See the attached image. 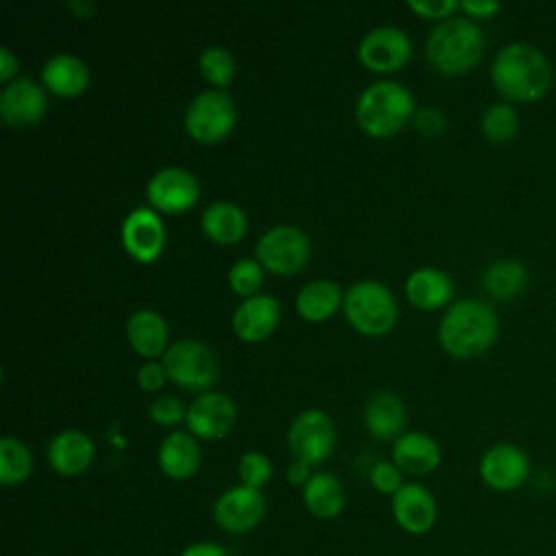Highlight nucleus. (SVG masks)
Here are the masks:
<instances>
[{
    "label": "nucleus",
    "instance_id": "nucleus-1",
    "mask_svg": "<svg viewBox=\"0 0 556 556\" xmlns=\"http://www.w3.org/2000/svg\"><path fill=\"white\" fill-rule=\"evenodd\" d=\"M491 80L510 102H536L552 89L554 70L541 48L528 41H513L495 54Z\"/></svg>",
    "mask_w": 556,
    "mask_h": 556
},
{
    "label": "nucleus",
    "instance_id": "nucleus-2",
    "mask_svg": "<svg viewBox=\"0 0 556 556\" xmlns=\"http://www.w3.org/2000/svg\"><path fill=\"white\" fill-rule=\"evenodd\" d=\"M500 334V319L491 304L478 298H463L447 306L439 321V343L456 358L484 354Z\"/></svg>",
    "mask_w": 556,
    "mask_h": 556
},
{
    "label": "nucleus",
    "instance_id": "nucleus-3",
    "mask_svg": "<svg viewBox=\"0 0 556 556\" xmlns=\"http://www.w3.org/2000/svg\"><path fill=\"white\" fill-rule=\"evenodd\" d=\"M484 46V33L471 17H447L428 33L426 56L441 74L460 76L480 63Z\"/></svg>",
    "mask_w": 556,
    "mask_h": 556
},
{
    "label": "nucleus",
    "instance_id": "nucleus-4",
    "mask_svg": "<svg viewBox=\"0 0 556 556\" xmlns=\"http://www.w3.org/2000/svg\"><path fill=\"white\" fill-rule=\"evenodd\" d=\"M417 106L408 87L397 80H376L356 100V122L371 137H391L413 119Z\"/></svg>",
    "mask_w": 556,
    "mask_h": 556
},
{
    "label": "nucleus",
    "instance_id": "nucleus-5",
    "mask_svg": "<svg viewBox=\"0 0 556 556\" xmlns=\"http://www.w3.org/2000/svg\"><path fill=\"white\" fill-rule=\"evenodd\" d=\"M343 313L345 319L367 337L387 334L397 321V304L391 289L371 278L356 280L348 287Z\"/></svg>",
    "mask_w": 556,
    "mask_h": 556
},
{
    "label": "nucleus",
    "instance_id": "nucleus-6",
    "mask_svg": "<svg viewBox=\"0 0 556 556\" xmlns=\"http://www.w3.org/2000/svg\"><path fill=\"white\" fill-rule=\"evenodd\" d=\"M163 365L172 382L189 391H211L219 376L217 354L198 339H178L163 354Z\"/></svg>",
    "mask_w": 556,
    "mask_h": 556
},
{
    "label": "nucleus",
    "instance_id": "nucleus-7",
    "mask_svg": "<svg viewBox=\"0 0 556 556\" xmlns=\"http://www.w3.org/2000/svg\"><path fill=\"white\" fill-rule=\"evenodd\" d=\"M237 122V106L226 89L200 91L185 111V130L198 143L222 141Z\"/></svg>",
    "mask_w": 556,
    "mask_h": 556
},
{
    "label": "nucleus",
    "instance_id": "nucleus-8",
    "mask_svg": "<svg viewBox=\"0 0 556 556\" xmlns=\"http://www.w3.org/2000/svg\"><path fill=\"white\" fill-rule=\"evenodd\" d=\"M311 256L308 235L291 224H276L267 228L256 241V261L274 274H295Z\"/></svg>",
    "mask_w": 556,
    "mask_h": 556
},
{
    "label": "nucleus",
    "instance_id": "nucleus-9",
    "mask_svg": "<svg viewBox=\"0 0 556 556\" xmlns=\"http://www.w3.org/2000/svg\"><path fill=\"white\" fill-rule=\"evenodd\" d=\"M287 443L295 460H304L308 465L324 463L334 447L332 419L319 408L298 413L287 430Z\"/></svg>",
    "mask_w": 556,
    "mask_h": 556
},
{
    "label": "nucleus",
    "instance_id": "nucleus-10",
    "mask_svg": "<svg viewBox=\"0 0 556 556\" xmlns=\"http://www.w3.org/2000/svg\"><path fill=\"white\" fill-rule=\"evenodd\" d=\"M410 52L413 43L406 30L391 24L369 28L356 48L358 61L371 72H395L410 59Z\"/></svg>",
    "mask_w": 556,
    "mask_h": 556
},
{
    "label": "nucleus",
    "instance_id": "nucleus-11",
    "mask_svg": "<svg viewBox=\"0 0 556 556\" xmlns=\"http://www.w3.org/2000/svg\"><path fill=\"white\" fill-rule=\"evenodd\" d=\"M146 195L154 211L185 213L198 202L200 182L195 174L187 167L167 165L150 176L146 185Z\"/></svg>",
    "mask_w": 556,
    "mask_h": 556
},
{
    "label": "nucleus",
    "instance_id": "nucleus-12",
    "mask_svg": "<svg viewBox=\"0 0 556 556\" xmlns=\"http://www.w3.org/2000/svg\"><path fill=\"white\" fill-rule=\"evenodd\" d=\"M46 111H48L46 89L28 76L13 78L0 91V117L7 126H13V128L35 126L43 119Z\"/></svg>",
    "mask_w": 556,
    "mask_h": 556
},
{
    "label": "nucleus",
    "instance_id": "nucleus-13",
    "mask_svg": "<svg viewBox=\"0 0 556 556\" xmlns=\"http://www.w3.org/2000/svg\"><path fill=\"white\" fill-rule=\"evenodd\" d=\"M478 471L489 489L515 491L530 478V458L515 443H495L482 454Z\"/></svg>",
    "mask_w": 556,
    "mask_h": 556
},
{
    "label": "nucleus",
    "instance_id": "nucleus-14",
    "mask_svg": "<svg viewBox=\"0 0 556 556\" xmlns=\"http://www.w3.org/2000/svg\"><path fill=\"white\" fill-rule=\"evenodd\" d=\"M124 250L139 263H152L165 245L161 215L152 206H135L126 213L119 228Z\"/></svg>",
    "mask_w": 556,
    "mask_h": 556
},
{
    "label": "nucleus",
    "instance_id": "nucleus-15",
    "mask_svg": "<svg viewBox=\"0 0 556 556\" xmlns=\"http://www.w3.org/2000/svg\"><path fill=\"white\" fill-rule=\"evenodd\" d=\"M185 421L193 437L222 439L237 421V406L232 397L222 391H204L187 406Z\"/></svg>",
    "mask_w": 556,
    "mask_h": 556
},
{
    "label": "nucleus",
    "instance_id": "nucleus-16",
    "mask_svg": "<svg viewBox=\"0 0 556 556\" xmlns=\"http://www.w3.org/2000/svg\"><path fill=\"white\" fill-rule=\"evenodd\" d=\"M263 515L265 497L261 495V491L245 484L224 491L213 506V517L217 526L228 532L252 530L263 519Z\"/></svg>",
    "mask_w": 556,
    "mask_h": 556
},
{
    "label": "nucleus",
    "instance_id": "nucleus-17",
    "mask_svg": "<svg viewBox=\"0 0 556 556\" xmlns=\"http://www.w3.org/2000/svg\"><path fill=\"white\" fill-rule=\"evenodd\" d=\"M280 319V304L269 293L243 298L232 313V330L241 341L256 343L267 339Z\"/></svg>",
    "mask_w": 556,
    "mask_h": 556
},
{
    "label": "nucleus",
    "instance_id": "nucleus-18",
    "mask_svg": "<svg viewBox=\"0 0 556 556\" xmlns=\"http://www.w3.org/2000/svg\"><path fill=\"white\" fill-rule=\"evenodd\" d=\"M391 508L395 521L410 534H426L437 521L434 495L417 482L404 484L393 495Z\"/></svg>",
    "mask_w": 556,
    "mask_h": 556
},
{
    "label": "nucleus",
    "instance_id": "nucleus-19",
    "mask_svg": "<svg viewBox=\"0 0 556 556\" xmlns=\"http://www.w3.org/2000/svg\"><path fill=\"white\" fill-rule=\"evenodd\" d=\"M365 428L376 439H397L406 426L404 400L389 389L374 391L363 406Z\"/></svg>",
    "mask_w": 556,
    "mask_h": 556
},
{
    "label": "nucleus",
    "instance_id": "nucleus-20",
    "mask_svg": "<svg viewBox=\"0 0 556 556\" xmlns=\"http://www.w3.org/2000/svg\"><path fill=\"white\" fill-rule=\"evenodd\" d=\"M96 454V445L91 437L83 430L70 428L54 434L48 445V463L54 471L63 476H78L83 473Z\"/></svg>",
    "mask_w": 556,
    "mask_h": 556
},
{
    "label": "nucleus",
    "instance_id": "nucleus-21",
    "mask_svg": "<svg viewBox=\"0 0 556 556\" xmlns=\"http://www.w3.org/2000/svg\"><path fill=\"white\" fill-rule=\"evenodd\" d=\"M404 291L413 306L421 311H434L450 304L454 295V280L447 271L426 265L408 274Z\"/></svg>",
    "mask_w": 556,
    "mask_h": 556
},
{
    "label": "nucleus",
    "instance_id": "nucleus-22",
    "mask_svg": "<svg viewBox=\"0 0 556 556\" xmlns=\"http://www.w3.org/2000/svg\"><path fill=\"white\" fill-rule=\"evenodd\" d=\"M89 65L70 52L52 54L41 67L43 87L63 98L83 93L89 87Z\"/></svg>",
    "mask_w": 556,
    "mask_h": 556
},
{
    "label": "nucleus",
    "instance_id": "nucleus-23",
    "mask_svg": "<svg viewBox=\"0 0 556 556\" xmlns=\"http://www.w3.org/2000/svg\"><path fill=\"white\" fill-rule=\"evenodd\" d=\"M126 339L137 354L152 361L154 356L165 354L169 348L167 321L152 308H137L126 321Z\"/></svg>",
    "mask_w": 556,
    "mask_h": 556
},
{
    "label": "nucleus",
    "instance_id": "nucleus-24",
    "mask_svg": "<svg viewBox=\"0 0 556 556\" xmlns=\"http://www.w3.org/2000/svg\"><path fill=\"white\" fill-rule=\"evenodd\" d=\"M393 463L413 476L430 473L441 463L439 443L426 432H402L393 441Z\"/></svg>",
    "mask_w": 556,
    "mask_h": 556
},
{
    "label": "nucleus",
    "instance_id": "nucleus-25",
    "mask_svg": "<svg viewBox=\"0 0 556 556\" xmlns=\"http://www.w3.org/2000/svg\"><path fill=\"white\" fill-rule=\"evenodd\" d=\"M156 458L165 476L174 480H185L193 476L200 467V445L193 434L176 430L161 441Z\"/></svg>",
    "mask_w": 556,
    "mask_h": 556
},
{
    "label": "nucleus",
    "instance_id": "nucleus-26",
    "mask_svg": "<svg viewBox=\"0 0 556 556\" xmlns=\"http://www.w3.org/2000/svg\"><path fill=\"white\" fill-rule=\"evenodd\" d=\"M202 230L208 239H213L215 243H224V245H232L239 239H243L245 230H248V217L245 211L230 200H217L211 202L200 217Z\"/></svg>",
    "mask_w": 556,
    "mask_h": 556
},
{
    "label": "nucleus",
    "instance_id": "nucleus-27",
    "mask_svg": "<svg viewBox=\"0 0 556 556\" xmlns=\"http://www.w3.org/2000/svg\"><path fill=\"white\" fill-rule=\"evenodd\" d=\"M343 291L334 280L317 278L306 282L295 295V311L306 321H324L343 306Z\"/></svg>",
    "mask_w": 556,
    "mask_h": 556
},
{
    "label": "nucleus",
    "instance_id": "nucleus-28",
    "mask_svg": "<svg viewBox=\"0 0 556 556\" xmlns=\"http://www.w3.org/2000/svg\"><path fill=\"white\" fill-rule=\"evenodd\" d=\"M528 287V267L513 256L495 258L482 274V289L500 302L517 298Z\"/></svg>",
    "mask_w": 556,
    "mask_h": 556
},
{
    "label": "nucleus",
    "instance_id": "nucleus-29",
    "mask_svg": "<svg viewBox=\"0 0 556 556\" xmlns=\"http://www.w3.org/2000/svg\"><path fill=\"white\" fill-rule=\"evenodd\" d=\"M304 504L306 508L321 519L337 517L345 506V491L337 476L317 471L304 484Z\"/></svg>",
    "mask_w": 556,
    "mask_h": 556
},
{
    "label": "nucleus",
    "instance_id": "nucleus-30",
    "mask_svg": "<svg viewBox=\"0 0 556 556\" xmlns=\"http://www.w3.org/2000/svg\"><path fill=\"white\" fill-rule=\"evenodd\" d=\"M480 128L491 143H508L519 132V113L510 102H493L482 113Z\"/></svg>",
    "mask_w": 556,
    "mask_h": 556
},
{
    "label": "nucleus",
    "instance_id": "nucleus-31",
    "mask_svg": "<svg viewBox=\"0 0 556 556\" xmlns=\"http://www.w3.org/2000/svg\"><path fill=\"white\" fill-rule=\"evenodd\" d=\"M33 456L30 450L15 437L0 439V482L20 484L30 476Z\"/></svg>",
    "mask_w": 556,
    "mask_h": 556
},
{
    "label": "nucleus",
    "instance_id": "nucleus-32",
    "mask_svg": "<svg viewBox=\"0 0 556 556\" xmlns=\"http://www.w3.org/2000/svg\"><path fill=\"white\" fill-rule=\"evenodd\" d=\"M200 74L215 87L230 85L235 76V59L224 46H208L200 52L198 59Z\"/></svg>",
    "mask_w": 556,
    "mask_h": 556
},
{
    "label": "nucleus",
    "instance_id": "nucleus-33",
    "mask_svg": "<svg viewBox=\"0 0 556 556\" xmlns=\"http://www.w3.org/2000/svg\"><path fill=\"white\" fill-rule=\"evenodd\" d=\"M263 280H265L263 265L256 258H250V256L237 258L230 265V269H228V285H230V289L235 293L243 295V298L256 295L258 289L263 287Z\"/></svg>",
    "mask_w": 556,
    "mask_h": 556
},
{
    "label": "nucleus",
    "instance_id": "nucleus-34",
    "mask_svg": "<svg viewBox=\"0 0 556 556\" xmlns=\"http://www.w3.org/2000/svg\"><path fill=\"white\" fill-rule=\"evenodd\" d=\"M239 478L241 484L250 486V489H261L269 482L271 478V463L265 454L250 450L239 458Z\"/></svg>",
    "mask_w": 556,
    "mask_h": 556
},
{
    "label": "nucleus",
    "instance_id": "nucleus-35",
    "mask_svg": "<svg viewBox=\"0 0 556 556\" xmlns=\"http://www.w3.org/2000/svg\"><path fill=\"white\" fill-rule=\"evenodd\" d=\"M148 415L161 426H174L187 417V408L174 395H156L148 406Z\"/></svg>",
    "mask_w": 556,
    "mask_h": 556
},
{
    "label": "nucleus",
    "instance_id": "nucleus-36",
    "mask_svg": "<svg viewBox=\"0 0 556 556\" xmlns=\"http://www.w3.org/2000/svg\"><path fill=\"white\" fill-rule=\"evenodd\" d=\"M369 480H371L376 491L389 493V495H395L404 486L402 469L395 463H389V460L376 463L371 467V471H369Z\"/></svg>",
    "mask_w": 556,
    "mask_h": 556
},
{
    "label": "nucleus",
    "instance_id": "nucleus-37",
    "mask_svg": "<svg viewBox=\"0 0 556 556\" xmlns=\"http://www.w3.org/2000/svg\"><path fill=\"white\" fill-rule=\"evenodd\" d=\"M413 126L424 137H439L447 128V117L437 106H421L413 115Z\"/></svg>",
    "mask_w": 556,
    "mask_h": 556
},
{
    "label": "nucleus",
    "instance_id": "nucleus-38",
    "mask_svg": "<svg viewBox=\"0 0 556 556\" xmlns=\"http://www.w3.org/2000/svg\"><path fill=\"white\" fill-rule=\"evenodd\" d=\"M460 7V2L454 0H408V9L415 11L421 17L430 20H447L452 13Z\"/></svg>",
    "mask_w": 556,
    "mask_h": 556
},
{
    "label": "nucleus",
    "instance_id": "nucleus-39",
    "mask_svg": "<svg viewBox=\"0 0 556 556\" xmlns=\"http://www.w3.org/2000/svg\"><path fill=\"white\" fill-rule=\"evenodd\" d=\"M169 380L167 369L163 365V361H146L139 369H137V384L143 391H159L165 382Z\"/></svg>",
    "mask_w": 556,
    "mask_h": 556
},
{
    "label": "nucleus",
    "instance_id": "nucleus-40",
    "mask_svg": "<svg viewBox=\"0 0 556 556\" xmlns=\"http://www.w3.org/2000/svg\"><path fill=\"white\" fill-rule=\"evenodd\" d=\"M460 9L467 13V17H491L500 11V2L495 0H465L460 2Z\"/></svg>",
    "mask_w": 556,
    "mask_h": 556
},
{
    "label": "nucleus",
    "instance_id": "nucleus-41",
    "mask_svg": "<svg viewBox=\"0 0 556 556\" xmlns=\"http://www.w3.org/2000/svg\"><path fill=\"white\" fill-rule=\"evenodd\" d=\"M17 70H20L17 56L7 46H2L0 48V80L2 83H11L13 76L17 74Z\"/></svg>",
    "mask_w": 556,
    "mask_h": 556
},
{
    "label": "nucleus",
    "instance_id": "nucleus-42",
    "mask_svg": "<svg viewBox=\"0 0 556 556\" xmlns=\"http://www.w3.org/2000/svg\"><path fill=\"white\" fill-rule=\"evenodd\" d=\"M180 556H228V552L219 543L202 541V543H193V545L185 547Z\"/></svg>",
    "mask_w": 556,
    "mask_h": 556
},
{
    "label": "nucleus",
    "instance_id": "nucleus-43",
    "mask_svg": "<svg viewBox=\"0 0 556 556\" xmlns=\"http://www.w3.org/2000/svg\"><path fill=\"white\" fill-rule=\"evenodd\" d=\"M311 465L308 463H304V460H295L293 458V463L287 467V480L291 482V484H295V486H304L308 480H311Z\"/></svg>",
    "mask_w": 556,
    "mask_h": 556
},
{
    "label": "nucleus",
    "instance_id": "nucleus-44",
    "mask_svg": "<svg viewBox=\"0 0 556 556\" xmlns=\"http://www.w3.org/2000/svg\"><path fill=\"white\" fill-rule=\"evenodd\" d=\"M67 9L80 20H89L96 13V4L91 0H72L67 2Z\"/></svg>",
    "mask_w": 556,
    "mask_h": 556
}]
</instances>
